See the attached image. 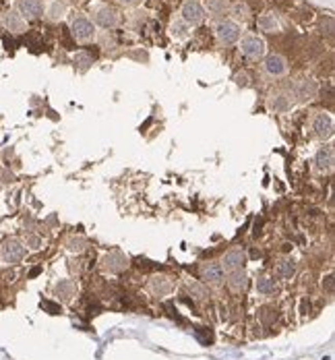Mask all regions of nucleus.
Returning a JSON list of instances; mask_svg holds the SVG:
<instances>
[{
	"instance_id": "obj_33",
	"label": "nucleus",
	"mask_w": 335,
	"mask_h": 360,
	"mask_svg": "<svg viewBox=\"0 0 335 360\" xmlns=\"http://www.w3.org/2000/svg\"><path fill=\"white\" fill-rule=\"evenodd\" d=\"M120 4H135V2H139V0H118Z\"/></svg>"
},
{
	"instance_id": "obj_1",
	"label": "nucleus",
	"mask_w": 335,
	"mask_h": 360,
	"mask_svg": "<svg viewBox=\"0 0 335 360\" xmlns=\"http://www.w3.org/2000/svg\"><path fill=\"white\" fill-rule=\"evenodd\" d=\"M238 50H240V54L244 58L261 60L267 54V43L257 33H246V36H240V40H238Z\"/></svg>"
},
{
	"instance_id": "obj_23",
	"label": "nucleus",
	"mask_w": 335,
	"mask_h": 360,
	"mask_svg": "<svg viewBox=\"0 0 335 360\" xmlns=\"http://www.w3.org/2000/svg\"><path fill=\"white\" fill-rule=\"evenodd\" d=\"M75 294V284L68 282V279H63L60 284H56V296L63 298V300H68L70 296Z\"/></svg>"
},
{
	"instance_id": "obj_25",
	"label": "nucleus",
	"mask_w": 335,
	"mask_h": 360,
	"mask_svg": "<svg viewBox=\"0 0 335 360\" xmlns=\"http://www.w3.org/2000/svg\"><path fill=\"white\" fill-rule=\"evenodd\" d=\"M257 292H259V294H263V296L273 294V292H275V284H273V279H271V277H267V275L259 277V279H257Z\"/></svg>"
},
{
	"instance_id": "obj_11",
	"label": "nucleus",
	"mask_w": 335,
	"mask_h": 360,
	"mask_svg": "<svg viewBox=\"0 0 335 360\" xmlns=\"http://www.w3.org/2000/svg\"><path fill=\"white\" fill-rule=\"evenodd\" d=\"M313 130L319 139H329L333 135V120H331L329 114H325V112L316 114V116L313 118Z\"/></svg>"
},
{
	"instance_id": "obj_4",
	"label": "nucleus",
	"mask_w": 335,
	"mask_h": 360,
	"mask_svg": "<svg viewBox=\"0 0 335 360\" xmlns=\"http://www.w3.org/2000/svg\"><path fill=\"white\" fill-rule=\"evenodd\" d=\"M70 33H73V38L81 43H87L95 40V25L93 21H89L87 17H75L73 21H70Z\"/></svg>"
},
{
	"instance_id": "obj_19",
	"label": "nucleus",
	"mask_w": 335,
	"mask_h": 360,
	"mask_svg": "<svg viewBox=\"0 0 335 360\" xmlns=\"http://www.w3.org/2000/svg\"><path fill=\"white\" fill-rule=\"evenodd\" d=\"M230 15H232V21L234 23H246L251 19V8H249V4L246 2H242V0H238V2H234V4H230Z\"/></svg>"
},
{
	"instance_id": "obj_28",
	"label": "nucleus",
	"mask_w": 335,
	"mask_h": 360,
	"mask_svg": "<svg viewBox=\"0 0 335 360\" xmlns=\"http://www.w3.org/2000/svg\"><path fill=\"white\" fill-rule=\"evenodd\" d=\"M68 249L73 251V253H81V251L85 249V240H83V238H70Z\"/></svg>"
},
{
	"instance_id": "obj_21",
	"label": "nucleus",
	"mask_w": 335,
	"mask_h": 360,
	"mask_svg": "<svg viewBox=\"0 0 335 360\" xmlns=\"http://www.w3.org/2000/svg\"><path fill=\"white\" fill-rule=\"evenodd\" d=\"M275 274L281 277V279H292L294 274H296V263L292 259H281L275 267Z\"/></svg>"
},
{
	"instance_id": "obj_17",
	"label": "nucleus",
	"mask_w": 335,
	"mask_h": 360,
	"mask_svg": "<svg viewBox=\"0 0 335 360\" xmlns=\"http://www.w3.org/2000/svg\"><path fill=\"white\" fill-rule=\"evenodd\" d=\"M149 288H151L153 294L166 296L172 292L174 282H172V277H168V275H155V277H151V282H149Z\"/></svg>"
},
{
	"instance_id": "obj_15",
	"label": "nucleus",
	"mask_w": 335,
	"mask_h": 360,
	"mask_svg": "<svg viewBox=\"0 0 335 360\" xmlns=\"http://www.w3.org/2000/svg\"><path fill=\"white\" fill-rule=\"evenodd\" d=\"M2 23H4V27L8 31H13V33H23L25 29H27V23H25V19L17 11H8L2 17Z\"/></svg>"
},
{
	"instance_id": "obj_7",
	"label": "nucleus",
	"mask_w": 335,
	"mask_h": 360,
	"mask_svg": "<svg viewBox=\"0 0 335 360\" xmlns=\"http://www.w3.org/2000/svg\"><path fill=\"white\" fill-rule=\"evenodd\" d=\"M316 93H319V85L313 79H302V81H298L292 89V98H296L298 102H311L316 98Z\"/></svg>"
},
{
	"instance_id": "obj_12",
	"label": "nucleus",
	"mask_w": 335,
	"mask_h": 360,
	"mask_svg": "<svg viewBox=\"0 0 335 360\" xmlns=\"http://www.w3.org/2000/svg\"><path fill=\"white\" fill-rule=\"evenodd\" d=\"M292 104H294L292 93H288V91H275V93L269 95L267 106L273 112H288L290 108H292Z\"/></svg>"
},
{
	"instance_id": "obj_18",
	"label": "nucleus",
	"mask_w": 335,
	"mask_h": 360,
	"mask_svg": "<svg viewBox=\"0 0 335 360\" xmlns=\"http://www.w3.org/2000/svg\"><path fill=\"white\" fill-rule=\"evenodd\" d=\"M257 25H259V29H261V31H265V33H275V31H279V27H281V25H279V19H277V15H275V13H271V11L259 15Z\"/></svg>"
},
{
	"instance_id": "obj_6",
	"label": "nucleus",
	"mask_w": 335,
	"mask_h": 360,
	"mask_svg": "<svg viewBox=\"0 0 335 360\" xmlns=\"http://www.w3.org/2000/svg\"><path fill=\"white\" fill-rule=\"evenodd\" d=\"M93 21H95V25H100L104 29H116L120 25V13L112 6H102L95 11Z\"/></svg>"
},
{
	"instance_id": "obj_16",
	"label": "nucleus",
	"mask_w": 335,
	"mask_h": 360,
	"mask_svg": "<svg viewBox=\"0 0 335 360\" xmlns=\"http://www.w3.org/2000/svg\"><path fill=\"white\" fill-rule=\"evenodd\" d=\"M314 164H316V168H319L321 172H329L333 168V164H335L333 149L331 147H321L319 151H316V155H314Z\"/></svg>"
},
{
	"instance_id": "obj_2",
	"label": "nucleus",
	"mask_w": 335,
	"mask_h": 360,
	"mask_svg": "<svg viewBox=\"0 0 335 360\" xmlns=\"http://www.w3.org/2000/svg\"><path fill=\"white\" fill-rule=\"evenodd\" d=\"M205 6H203L199 0H187L180 8V19L188 25V27H199V25L205 21Z\"/></svg>"
},
{
	"instance_id": "obj_8",
	"label": "nucleus",
	"mask_w": 335,
	"mask_h": 360,
	"mask_svg": "<svg viewBox=\"0 0 335 360\" xmlns=\"http://www.w3.org/2000/svg\"><path fill=\"white\" fill-rule=\"evenodd\" d=\"M201 279L205 284L219 286L226 279V271L219 263H203L201 265Z\"/></svg>"
},
{
	"instance_id": "obj_29",
	"label": "nucleus",
	"mask_w": 335,
	"mask_h": 360,
	"mask_svg": "<svg viewBox=\"0 0 335 360\" xmlns=\"http://www.w3.org/2000/svg\"><path fill=\"white\" fill-rule=\"evenodd\" d=\"M323 290H327V294H333V275H325L323 279Z\"/></svg>"
},
{
	"instance_id": "obj_13",
	"label": "nucleus",
	"mask_w": 335,
	"mask_h": 360,
	"mask_svg": "<svg viewBox=\"0 0 335 360\" xmlns=\"http://www.w3.org/2000/svg\"><path fill=\"white\" fill-rule=\"evenodd\" d=\"M21 17H27V19H40L43 15V2L42 0H19L17 2Z\"/></svg>"
},
{
	"instance_id": "obj_24",
	"label": "nucleus",
	"mask_w": 335,
	"mask_h": 360,
	"mask_svg": "<svg viewBox=\"0 0 335 360\" xmlns=\"http://www.w3.org/2000/svg\"><path fill=\"white\" fill-rule=\"evenodd\" d=\"M207 11L211 13V15H224L228 8H230V2H228V0H207Z\"/></svg>"
},
{
	"instance_id": "obj_27",
	"label": "nucleus",
	"mask_w": 335,
	"mask_h": 360,
	"mask_svg": "<svg viewBox=\"0 0 335 360\" xmlns=\"http://www.w3.org/2000/svg\"><path fill=\"white\" fill-rule=\"evenodd\" d=\"M188 292L195 294V298H199V300H203V298L207 296V290L203 288L201 284H197V282H188Z\"/></svg>"
},
{
	"instance_id": "obj_32",
	"label": "nucleus",
	"mask_w": 335,
	"mask_h": 360,
	"mask_svg": "<svg viewBox=\"0 0 335 360\" xmlns=\"http://www.w3.org/2000/svg\"><path fill=\"white\" fill-rule=\"evenodd\" d=\"M236 81L240 83V85H249V77H246V75H238V77H236Z\"/></svg>"
},
{
	"instance_id": "obj_30",
	"label": "nucleus",
	"mask_w": 335,
	"mask_h": 360,
	"mask_svg": "<svg viewBox=\"0 0 335 360\" xmlns=\"http://www.w3.org/2000/svg\"><path fill=\"white\" fill-rule=\"evenodd\" d=\"M275 317V313H273L271 309H263L261 311V319H263V323H271V319Z\"/></svg>"
},
{
	"instance_id": "obj_3",
	"label": "nucleus",
	"mask_w": 335,
	"mask_h": 360,
	"mask_svg": "<svg viewBox=\"0 0 335 360\" xmlns=\"http://www.w3.org/2000/svg\"><path fill=\"white\" fill-rule=\"evenodd\" d=\"M242 36V29L240 25L234 23L232 19L230 21H219L215 25V38L219 43H224V46H232V43H236L238 40H240Z\"/></svg>"
},
{
	"instance_id": "obj_22",
	"label": "nucleus",
	"mask_w": 335,
	"mask_h": 360,
	"mask_svg": "<svg viewBox=\"0 0 335 360\" xmlns=\"http://www.w3.org/2000/svg\"><path fill=\"white\" fill-rule=\"evenodd\" d=\"M64 13H66V2H64V0H52L50 6H48V11H46L50 21H60L64 17Z\"/></svg>"
},
{
	"instance_id": "obj_14",
	"label": "nucleus",
	"mask_w": 335,
	"mask_h": 360,
	"mask_svg": "<svg viewBox=\"0 0 335 360\" xmlns=\"http://www.w3.org/2000/svg\"><path fill=\"white\" fill-rule=\"evenodd\" d=\"M102 265H104L105 271H110V274H122V271L128 267V261H126L125 254L110 253V254H105V257H104Z\"/></svg>"
},
{
	"instance_id": "obj_31",
	"label": "nucleus",
	"mask_w": 335,
	"mask_h": 360,
	"mask_svg": "<svg viewBox=\"0 0 335 360\" xmlns=\"http://www.w3.org/2000/svg\"><path fill=\"white\" fill-rule=\"evenodd\" d=\"M29 244H31V249H40L42 240H40V238H35V236H31V238H29Z\"/></svg>"
},
{
	"instance_id": "obj_5",
	"label": "nucleus",
	"mask_w": 335,
	"mask_h": 360,
	"mask_svg": "<svg viewBox=\"0 0 335 360\" xmlns=\"http://www.w3.org/2000/svg\"><path fill=\"white\" fill-rule=\"evenodd\" d=\"M263 71H265V75L271 79H281L288 75L290 66H288V60L281 54H269L263 60Z\"/></svg>"
},
{
	"instance_id": "obj_20",
	"label": "nucleus",
	"mask_w": 335,
	"mask_h": 360,
	"mask_svg": "<svg viewBox=\"0 0 335 360\" xmlns=\"http://www.w3.org/2000/svg\"><path fill=\"white\" fill-rule=\"evenodd\" d=\"M228 284H230V288L234 290V292H242V290L249 286V277H246V274L242 269L238 271H230V277H228Z\"/></svg>"
},
{
	"instance_id": "obj_9",
	"label": "nucleus",
	"mask_w": 335,
	"mask_h": 360,
	"mask_svg": "<svg viewBox=\"0 0 335 360\" xmlns=\"http://www.w3.org/2000/svg\"><path fill=\"white\" fill-rule=\"evenodd\" d=\"M25 254V249L19 240H8L4 242V247L0 249V259L4 261V265H15V263H19Z\"/></svg>"
},
{
	"instance_id": "obj_26",
	"label": "nucleus",
	"mask_w": 335,
	"mask_h": 360,
	"mask_svg": "<svg viewBox=\"0 0 335 360\" xmlns=\"http://www.w3.org/2000/svg\"><path fill=\"white\" fill-rule=\"evenodd\" d=\"M187 27H188V25L184 23L182 19H178V21H174V23L170 25V33H172L176 40H182V38L188 36V33H187Z\"/></svg>"
},
{
	"instance_id": "obj_10",
	"label": "nucleus",
	"mask_w": 335,
	"mask_h": 360,
	"mask_svg": "<svg viewBox=\"0 0 335 360\" xmlns=\"http://www.w3.org/2000/svg\"><path fill=\"white\" fill-rule=\"evenodd\" d=\"M244 263H246V253L236 247V249H230L224 254L219 265L224 267V271H238V269L244 267Z\"/></svg>"
}]
</instances>
